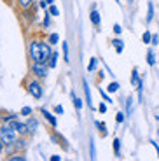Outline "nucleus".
Wrapping results in <instances>:
<instances>
[{
	"label": "nucleus",
	"instance_id": "f257e3e1",
	"mask_svg": "<svg viewBox=\"0 0 159 161\" xmlns=\"http://www.w3.org/2000/svg\"><path fill=\"white\" fill-rule=\"evenodd\" d=\"M25 89H26L28 95L33 97L35 100H40V98L44 97V86H42L40 79H37V77H33V75L25 80Z\"/></svg>",
	"mask_w": 159,
	"mask_h": 161
},
{
	"label": "nucleus",
	"instance_id": "f03ea898",
	"mask_svg": "<svg viewBox=\"0 0 159 161\" xmlns=\"http://www.w3.org/2000/svg\"><path fill=\"white\" fill-rule=\"evenodd\" d=\"M18 137H19V133L12 128L11 123H2V125H0V138H2L4 144H11V142H14Z\"/></svg>",
	"mask_w": 159,
	"mask_h": 161
},
{
	"label": "nucleus",
	"instance_id": "7ed1b4c3",
	"mask_svg": "<svg viewBox=\"0 0 159 161\" xmlns=\"http://www.w3.org/2000/svg\"><path fill=\"white\" fill-rule=\"evenodd\" d=\"M30 74L40 80L46 79L49 74V65L44 63V61H32V65H30Z\"/></svg>",
	"mask_w": 159,
	"mask_h": 161
},
{
	"label": "nucleus",
	"instance_id": "20e7f679",
	"mask_svg": "<svg viewBox=\"0 0 159 161\" xmlns=\"http://www.w3.org/2000/svg\"><path fill=\"white\" fill-rule=\"evenodd\" d=\"M28 56L32 61H44L42 60V49H40V40L33 39L28 44Z\"/></svg>",
	"mask_w": 159,
	"mask_h": 161
},
{
	"label": "nucleus",
	"instance_id": "39448f33",
	"mask_svg": "<svg viewBox=\"0 0 159 161\" xmlns=\"http://www.w3.org/2000/svg\"><path fill=\"white\" fill-rule=\"evenodd\" d=\"M11 125H12V128H14L18 133H19V137H26V135H28V126H26V123H23V121L16 119L14 123H11Z\"/></svg>",
	"mask_w": 159,
	"mask_h": 161
},
{
	"label": "nucleus",
	"instance_id": "423d86ee",
	"mask_svg": "<svg viewBox=\"0 0 159 161\" xmlns=\"http://www.w3.org/2000/svg\"><path fill=\"white\" fill-rule=\"evenodd\" d=\"M40 112H42L44 119L47 121L49 125H51V128H56V126H58V119H56V116H54V114L49 112V110L46 109V107H42V109H40Z\"/></svg>",
	"mask_w": 159,
	"mask_h": 161
},
{
	"label": "nucleus",
	"instance_id": "0eeeda50",
	"mask_svg": "<svg viewBox=\"0 0 159 161\" xmlns=\"http://www.w3.org/2000/svg\"><path fill=\"white\" fill-rule=\"evenodd\" d=\"M26 126H28V135H33L39 128V119L35 116H28L26 117Z\"/></svg>",
	"mask_w": 159,
	"mask_h": 161
},
{
	"label": "nucleus",
	"instance_id": "6e6552de",
	"mask_svg": "<svg viewBox=\"0 0 159 161\" xmlns=\"http://www.w3.org/2000/svg\"><path fill=\"white\" fill-rule=\"evenodd\" d=\"M51 140L54 142V144L63 145V149H65V151H68V145H67V140H65V137H63V135H60V133L56 131V130L51 133Z\"/></svg>",
	"mask_w": 159,
	"mask_h": 161
},
{
	"label": "nucleus",
	"instance_id": "1a4fd4ad",
	"mask_svg": "<svg viewBox=\"0 0 159 161\" xmlns=\"http://www.w3.org/2000/svg\"><path fill=\"white\" fill-rule=\"evenodd\" d=\"M82 88H84V95H86V103L89 105V109H95V105H93V102H91V91H89L88 79H82Z\"/></svg>",
	"mask_w": 159,
	"mask_h": 161
},
{
	"label": "nucleus",
	"instance_id": "9d476101",
	"mask_svg": "<svg viewBox=\"0 0 159 161\" xmlns=\"http://www.w3.org/2000/svg\"><path fill=\"white\" fill-rule=\"evenodd\" d=\"M70 98H72V103H74V107H75V110L77 112H80L82 110V107H84V103H82V100H80L79 97H77L74 91H70Z\"/></svg>",
	"mask_w": 159,
	"mask_h": 161
},
{
	"label": "nucleus",
	"instance_id": "9b49d317",
	"mask_svg": "<svg viewBox=\"0 0 159 161\" xmlns=\"http://www.w3.org/2000/svg\"><path fill=\"white\" fill-rule=\"evenodd\" d=\"M112 46H114L117 54H121V53L124 51V42H123V39H119V35H115V39L112 40Z\"/></svg>",
	"mask_w": 159,
	"mask_h": 161
},
{
	"label": "nucleus",
	"instance_id": "f8f14e48",
	"mask_svg": "<svg viewBox=\"0 0 159 161\" xmlns=\"http://www.w3.org/2000/svg\"><path fill=\"white\" fill-rule=\"evenodd\" d=\"M89 19H91V23L95 25V26H100V23H101V16H100V12L96 11V9H91V12H89Z\"/></svg>",
	"mask_w": 159,
	"mask_h": 161
},
{
	"label": "nucleus",
	"instance_id": "ddd939ff",
	"mask_svg": "<svg viewBox=\"0 0 159 161\" xmlns=\"http://www.w3.org/2000/svg\"><path fill=\"white\" fill-rule=\"evenodd\" d=\"M95 126L98 128V133L103 138L108 137V130H107V125H105V123H101V121H95Z\"/></svg>",
	"mask_w": 159,
	"mask_h": 161
},
{
	"label": "nucleus",
	"instance_id": "4468645a",
	"mask_svg": "<svg viewBox=\"0 0 159 161\" xmlns=\"http://www.w3.org/2000/svg\"><path fill=\"white\" fill-rule=\"evenodd\" d=\"M112 149H114V156L115 158H123V154H121V138L115 137L114 142H112Z\"/></svg>",
	"mask_w": 159,
	"mask_h": 161
},
{
	"label": "nucleus",
	"instance_id": "2eb2a0df",
	"mask_svg": "<svg viewBox=\"0 0 159 161\" xmlns=\"http://www.w3.org/2000/svg\"><path fill=\"white\" fill-rule=\"evenodd\" d=\"M154 14H156V11H154V4H152V2H149V4H147V18H145L147 25L154 21Z\"/></svg>",
	"mask_w": 159,
	"mask_h": 161
},
{
	"label": "nucleus",
	"instance_id": "dca6fc26",
	"mask_svg": "<svg viewBox=\"0 0 159 161\" xmlns=\"http://www.w3.org/2000/svg\"><path fill=\"white\" fill-rule=\"evenodd\" d=\"M16 2H18V7H19L21 11H26V9L33 7V2H35V0H16Z\"/></svg>",
	"mask_w": 159,
	"mask_h": 161
},
{
	"label": "nucleus",
	"instance_id": "f3484780",
	"mask_svg": "<svg viewBox=\"0 0 159 161\" xmlns=\"http://www.w3.org/2000/svg\"><path fill=\"white\" fill-rule=\"evenodd\" d=\"M58 58H60V53H58V51H52L51 58H49V61H47L49 69H56V65H58Z\"/></svg>",
	"mask_w": 159,
	"mask_h": 161
},
{
	"label": "nucleus",
	"instance_id": "a211bd4d",
	"mask_svg": "<svg viewBox=\"0 0 159 161\" xmlns=\"http://www.w3.org/2000/svg\"><path fill=\"white\" fill-rule=\"evenodd\" d=\"M147 63L151 65V67H154V65H156V53H154V49H152V47L147 49Z\"/></svg>",
	"mask_w": 159,
	"mask_h": 161
},
{
	"label": "nucleus",
	"instance_id": "6ab92c4d",
	"mask_svg": "<svg viewBox=\"0 0 159 161\" xmlns=\"http://www.w3.org/2000/svg\"><path fill=\"white\" fill-rule=\"evenodd\" d=\"M129 80H131V84H133V86H136V84L140 82V80H142L138 69H133V70H131V79H129Z\"/></svg>",
	"mask_w": 159,
	"mask_h": 161
},
{
	"label": "nucleus",
	"instance_id": "aec40b11",
	"mask_svg": "<svg viewBox=\"0 0 159 161\" xmlns=\"http://www.w3.org/2000/svg\"><path fill=\"white\" fill-rule=\"evenodd\" d=\"M7 161H26V156L25 153H16L12 156H7Z\"/></svg>",
	"mask_w": 159,
	"mask_h": 161
},
{
	"label": "nucleus",
	"instance_id": "412c9836",
	"mask_svg": "<svg viewBox=\"0 0 159 161\" xmlns=\"http://www.w3.org/2000/svg\"><path fill=\"white\" fill-rule=\"evenodd\" d=\"M0 119H2V123H14L16 119H19V116H18V114H7V116H5L4 114Z\"/></svg>",
	"mask_w": 159,
	"mask_h": 161
},
{
	"label": "nucleus",
	"instance_id": "4be33fe9",
	"mask_svg": "<svg viewBox=\"0 0 159 161\" xmlns=\"http://www.w3.org/2000/svg\"><path fill=\"white\" fill-rule=\"evenodd\" d=\"M61 47H63V60L65 63H70V54H68V42H61Z\"/></svg>",
	"mask_w": 159,
	"mask_h": 161
},
{
	"label": "nucleus",
	"instance_id": "5701e85b",
	"mask_svg": "<svg viewBox=\"0 0 159 161\" xmlns=\"http://www.w3.org/2000/svg\"><path fill=\"white\" fill-rule=\"evenodd\" d=\"M124 107H126V116H131V112H133V98H131V97L126 98V103H124Z\"/></svg>",
	"mask_w": 159,
	"mask_h": 161
},
{
	"label": "nucleus",
	"instance_id": "b1692460",
	"mask_svg": "<svg viewBox=\"0 0 159 161\" xmlns=\"http://www.w3.org/2000/svg\"><path fill=\"white\" fill-rule=\"evenodd\" d=\"M98 69V58H91L88 63V72H96Z\"/></svg>",
	"mask_w": 159,
	"mask_h": 161
},
{
	"label": "nucleus",
	"instance_id": "393cba45",
	"mask_svg": "<svg viewBox=\"0 0 159 161\" xmlns=\"http://www.w3.org/2000/svg\"><path fill=\"white\" fill-rule=\"evenodd\" d=\"M47 42L51 46H56L58 42H60V35H58V33H49V35H47Z\"/></svg>",
	"mask_w": 159,
	"mask_h": 161
},
{
	"label": "nucleus",
	"instance_id": "a878e982",
	"mask_svg": "<svg viewBox=\"0 0 159 161\" xmlns=\"http://www.w3.org/2000/svg\"><path fill=\"white\" fill-rule=\"evenodd\" d=\"M51 12L49 11H46V14H44V21H42V26H44V28H49V26H51Z\"/></svg>",
	"mask_w": 159,
	"mask_h": 161
},
{
	"label": "nucleus",
	"instance_id": "bb28decb",
	"mask_svg": "<svg viewBox=\"0 0 159 161\" xmlns=\"http://www.w3.org/2000/svg\"><path fill=\"white\" fill-rule=\"evenodd\" d=\"M119 88H121V84L117 82V80H114V82H110V84L107 86V91L108 93H115V91H119Z\"/></svg>",
	"mask_w": 159,
	"mask_h": 161
},
{
	"label": "nucleus",
	"instance_id": "cd10ccee",
	"mask_svg": "<svg viewBox=\"0 0 159 161\" xmlns=\"http://www.w3.org/2000/svg\"><path fill=\"white\" fill-rule=\"evenodd\" d=\"M142 42H143V44H151V42H152V33L149 32V30H145V32H143Z\"/></svg>",
	"mask_w": 159,
	"mask_h": 161
},
{
	"label": "nucleus",
	"instance_id": "c85d7f7f",
	"mask_svg": "<svg viewBox=\"0 0 159 161\" xmlns=\"http://www.w3.org/2000/svg\"><path fill=\"white\" fill-rule=\"evenodd\" d=\"M126 119V112H117L115 114V125H123Z\"/></svg>",
	"mask_w": 159,
	"mask_h": 161
},
{
	"label": "nucleus",
	"instance_id": "c756f323",
	"mask_svg": "<svg viewBox=\"0 0 159 161\" xmlns=\"http://www.w3.org/2000/svg\"><path fill=\"white\" fill-rule=\"evenodd\" d=\"M32 114H33L32 107H23V109L19 110V116H23V117H28V116H32Z\"/></svg>",
	"mask_w": 159,
	"mask_h": 161
},
{
	"label": "nucleus",
	"instance_id": "7c9ffc66",
	"mask_svg": "<svg viewBox=\"0 0 159 161\" xmlns=\"http://www.w3.org/2000/svg\"><path fill=\"white\" fill-rule=\"evenodd\" d=\"M98 91H100V95H101V98H103V100L107 102V103H114V100H112V98L108 97L107 93L103 91V88H100V86H98Z\"/></svg>",
	"mask_w": 159,
	"mask_h": 161
},
{
	"label": "nucleus",
	"instance_id": "2f4dec72",
	"mask_svg": "<svg viewBox=\"0 0 159 161\" xmlns=\"http://www.w3.org/2000/svg\"><path fill=\"white\" fill-rule=\"evenodd\" d=\"M89 151H91V153H89V158L95 159V158H96V147H95V142H93V140H89Z\"/></svg>",
	"mask_w": 159,
	"mask_h": 161
},
{
	"label": "nucleus",
	"instance_id": "473e14b6",
	"mask_svg": "<svg viewBox=\"0 0 159 161\" xmlns=\"http://www.w3.org/2000/svg\"><path fill=\"white\" fill-rule=\"evenodd\" d=\"M47 11L51 12V16H60V9L56 7L54 4H51V5H49V7H47Z\"/></svg>",
	"mask_w": 159,
	"mask_h": 161
},
{
	"label": "nucleus",
	"instance_id": "72a5a7b5",
	"mask_svg": "<svg viewBox=\"0 0 159 161\" xmlns=\"http://www.w3.org/2000/svg\"><path fill=\"white\" fill-rule=\"evenodd\" d=\"M112 32H114V35H121V33H123V26H121L119 23H115L114 26H112Z\"/></svg>",
	"mask_w": 159,
	"mask_h": 161
},
{
	"label": "nucleus",
	"instance_id": "f704fd0d",
	"mask_svg": "<svg viewBox=\"0 0 159 161\" xmlns=\"http://www.w3.org/2000/svg\"><path fill=\"white\" fill-rule=\"evenodd\" d=\"M107 105H108V103H107V102H105V100H103V102H101V103L98 105V110H100V114H105V112H107V109H108Z\"/></svg>",
	"mask_w": 159,
	"mask_h": 161
},
{
	"label": "nucleus",
	"instance_id": "c9c22d12",
	"mask_svg": "<svg viewBox=\"0 0 159 161\" xmlns=\"http://www.w3.org/2000/svg\"><path fill=\"white\" fill-rule=\"evenodd\" d=\"M54 114H65V109H63V105H54Z\"/></svg>",
	"mask_w": 159,
	"mask_h": 161
},
{
	"label": "nucleus",
	"instance_id": "e433bc0d",
	"mask_svg": "<svg viewBox=\"0 0 159 161\" xmlns=\"http://www.w3.org/2000/svg\"><path fill=\"white\" fill-rule=\"evenodd\" d=\"M39 7H40V9H44V11H47V7H49L47 0H39Z\"/></svg>",
	"mask_w": 159,
	"mask_h": 161
},
{
	"label": "nucleus",
	"instance_id": "4c0bfd02",
	"mask_svg": "<svg viewBox=\"0 0 159 161\" xmlns=\"http://www.w3.org/2000/svg\"><path fill=\"white\" fill-rule=\"evenodd\" d=\"M152 46H159V35L157 33H152V42H151Z\"/></svg>",
	"mask_w": 159,
	"mask_h": 161
},
{
	"label": "nucleus",
	"instance_id": "58836bf2",
	"mask_svg": "<svg viewBox=\"0 0 159 161\" xmlns=\"http://www.w3.org/2000/svg\"><path fill=\"white\" fill-rule=\"evenodd\" d=\"M149 142H151V145L156 149V153H157V158H159V144H157L156 140H149Z\"/></svg>",
	"mask_w": 159,
	"mask_h": 161
},
{
	"label": "nucleus",
	"instance_id": "ea45409f",
	"mask_svg": "<svg viewBox=\"0 0 159 161\" xmlns=\"http://www.w3.org/2000/svg\"><path fill=\"white\" fill-rule=\"evenodd\" d=\"M51 161H61V156H60V154H52Z\"/></svg>",
	"mask_w": 159,
	"mask_h": 161
},
{
	"label": "nucleus",
	"instance_id": "a19ab883",
	"mask_svg": "<svg viewBox=\"0 0 159 161\" xmlns=\"http://www.w3.org/2000/svg\"><path fill=\"white\" fill-rule=\"evenodd\" d=\"M4 147H5V144H4V142H2V138H0V154L4 153Z\"/></svg>",
	"mask_w": 159,
	"mask_h": 161
},
{
	"label": "nucleus",
	"instance_id": "79ce46f5",
	"mask_svg": "<svg viewBox=\"0 0 159 161\" xmlns=\"http://www.w3.org/2000/svg\"><path fill=\"white\" fill-rule=\"evenodd\" d=\"M47 4L51 5V4H54V0H47Z\"/></svg>",
	"mask_w": 159,
	"mask_h": 161
},
{
	"label": "nucleus",
	"instance_id": "37998d69",
	"mask_svg": "<svg viewBox=\"0 0 159 161\" xmlns=\"http://www.w3.org/2000/svg\"><path fill=\"white\" fill-rule=\"evenodd\" d=\"M154 117H156V121H159V114H156V116H154Z\"/></svg>",
	"mask_w": 159,
	"mask_h": 161
},
{
	"label": "nucleus",
	"instance_id": "c03bdc74",
	"mask_svg": "<svg viewBox=\"0 0 159 161\" xmlns=\"http://www.w3.org/2000/svg\"><path fill=\"white\" fill-rule=\"evenodd\" d=\"M157 135H159V128H157Z\"/></svg>",
	"mask_w": 159,
	"mask_h": 161
},
{
	"label": "nucleus",
	"instance_id": "a18cd8bd",
	"mask_svg": "<svg viewBox=\"0 0 159 161\" xmlns=\"http://www.w3.org/2000/svg\"><path fill=\"white\" fill-rule=\"evenodd\" d=\"M115 2H117V4H119V0H115Z\"/></svg>",
	"mask_w": 159,
	"mask_h": 161
},
{
	"label": "nucleus",
	"instance_id": "49530a36",
	"mask_svg": "<svg viewBox=\"0 0 159 161\" xmlns=\"http://www.w3.org/2000/svg\"><path fill=\"white\" fill-rule=\"evenodd\" d=\"M9 2H14V0H9Z\"/></svg>",
	"mask_w": 159,
	"mask_h": 161
}]
</instances>
